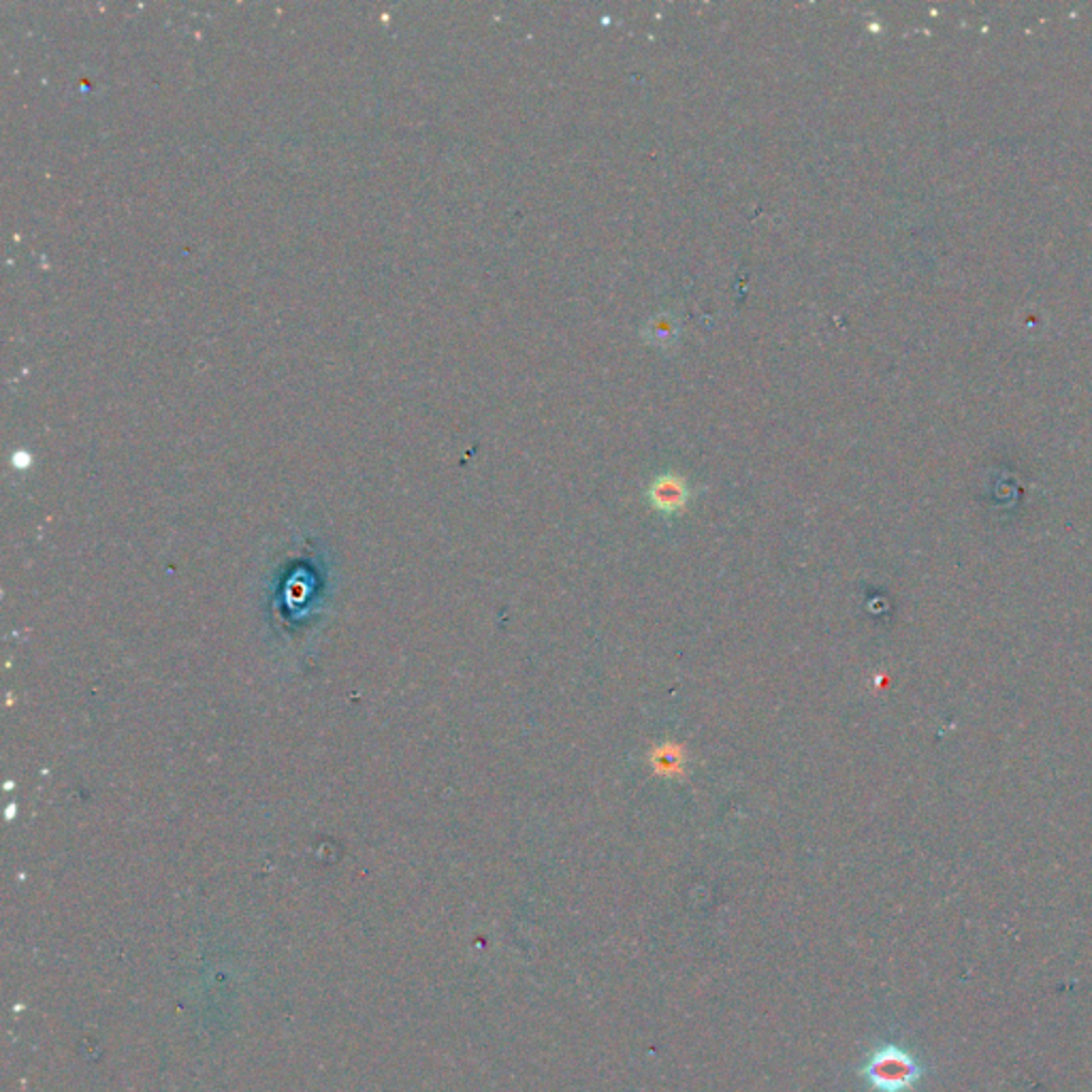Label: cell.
<instances>
[{
  "mask_svg": "<svg viewBox=\"0 0 1092 1092\" xmlns=\"http://www.w3.org/2000/svg\"><path fill=\"white\" fill-rule=\"evenodd\" d=\"M922 1065L909 1050L894 1043L870 1052L860 1075L875 1092H911L922 1080Z\"/></svg>",
  "mask_w": 1092,
  "mask_h": 1092,
  "instance_id": "1",
  "label": "cell"
},
{
  "mask_svg": "<svg viewBox=\"0 0 1092 1092\" xmlns=\"http://www.w3.org/2000/svg\"><path fill=\"white\" fill-rule=\"evenodd\" d=\"M687 497H689L687 484L672 474L659 476L653 482L651 489H648V499H651V504L661 512H678L685 506Z\"/></svg>",
  "mask_w": 1092,
  "mask_h": 1092,
  "instance_id": "2",
  "label": "cell"
},
{
  "mask_svg": "<svg viewBox=\"0 0 1092 1092\" xmlns=\"http://www.w3.org/2000/svg\"><path fill=\"white\" fill-rule=\"evenodd\" d=\"M653 771L663 777H681L685 773V751L681 745L666 743L653 749L651 754Z\"/></svg>",
  "mask_w": 1092,
  "mask_h": 1092,
  "instance_id": "3",
  "label": "cell"
}]
</instances>
